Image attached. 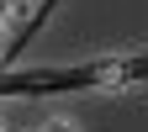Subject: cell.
<instances>
[{
    "instance_id": "6da1fadb",
    "label": "cell",
    "mask_w": 148,
    "mask_h": 132,
    "mask_svg": "<svg viewBox=\"0 0 148 132\" xmlns=\"http://www.w3.org/2000/svg\"><path fill=\"white\" fill-rule=\"evenodd\" d=\"M42 132H74V127H69V122H48Z\"/></svg>"
},
{
    "instance_id": "3957f363",
    "label": "cell",
    "mask_w": 148,
    "mask_h": 132,
    "mask_svg": "<svg viewBox=\"0 0 148 132\" xmlns=\"http://www.w3.org/2000/svg\"><path fill=\"white\" fill-rule=\"evenodd\" d=\"M0 132H5V127H0Z\"/></svg>"
},
{
    "instance_id": "7a4b0ae2",
    "label": "cell",
    "mask_w": 148,
    "mask_h": 132,
    "mask_svg": "<svg viewBox=\"0 0 148 132\" xmlns=\"http://www.w3.org/2000/svg\"><path fill=\"white\" fill-rule=\"evenodd\" d=\"M11 21V0H0V27H5Z\"/></svg>"
}]
</instances>
